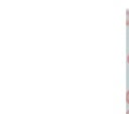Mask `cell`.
Instances as JSON below:
<instances>
[{"label": "cell", "instance_id": "obj_4", "mask_svg": "<svg viewBox=\"0 0 129 114\" xmlns=\"http://www.w3.org/2000/svg\"><path fill=\"white\" fill-rule=\"evenodd\" d=\"M126 114H129V110H127V112H126Z\"/></svg>", "mask_w": 129, "mask_h": 114}, {"label": "cell", "instance_id": "obj_1", "mask_svg": "<svg viewBox=\"0 0 129 114\" xmlns=\"http://www.w3.org/2000/svg\"><path fill=\"white\" fill-rule=\"evenodd\" d=\"M126 14H127V21H126V24H127V26H128V25H129V11H127Z\"/></svg>", "mask_w": 129, "mask_h": 114}, {"label": "cell", "instance_id": "obj_2", "mask_svg": "<svg viewBox=\"0 0 129 114\" xmlns=\"http://www.w3.org/2000/svg\"><path fill=\"white\" fill-rule=\"evenodd\" d=\"M126 101H127V103L129 104V90H128L127 93H126Z\"/></svg>", "mask_w": 129, "mask_h": 114}, {"label": "cell", "instance_id": "obj_3", "mask_svg": "<svg viewBox=\"0 0 129 114\" xmlns=\"http://www.w3.org/2000/svg\"><path fill=\"white\" fill-rule=\"evenodd\" d=\"M127 63L129 64V54H128V56H127Z\"/></svg>", "mask_w": 129, "mask_h": 114}]
</instances>
